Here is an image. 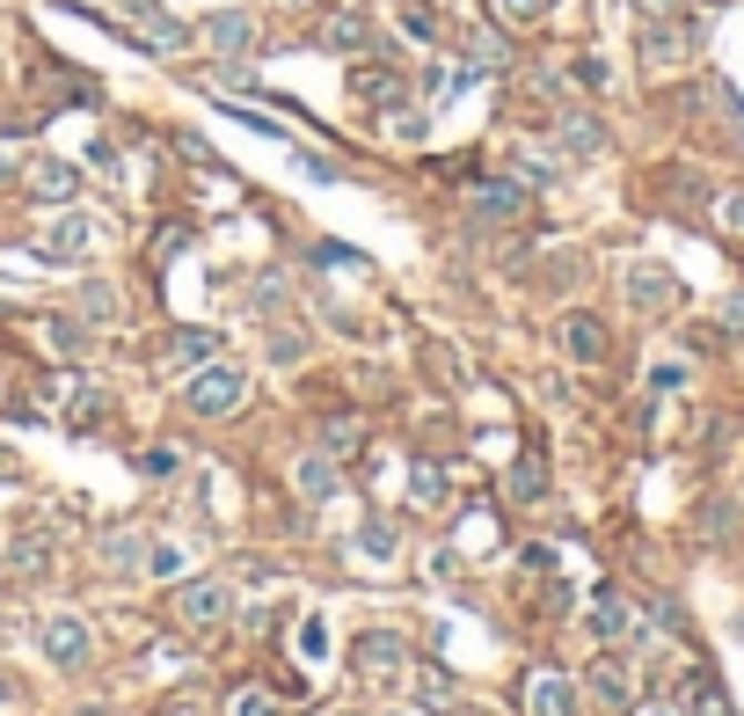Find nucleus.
<instances>
[{
    "label": "nucleus",
    "mask_w": 744,
    "mask_h": 716,
    "mask_svg": "<svg viewBox=\"0 0 744 716\" xmlns=\"http://www.w3.org/2000/svg\"><path fill=\"white\" fill-rule=\"evenodd\" d=\"M650 716H679V709H650Z\"/></svg>",
    "instance_id": "nucleus-26"
},
{
    "label": "nucleus",
    "mask_w": 744,
    "mask_h": 716,
    "mask_svg": "<svg viewBox=\"0 0 744 716\" xmlns=\"http://www.w3.org/2000/svg\"><path fill=\"white\" fill-rule=\"evenodd\" d=\"M497 16L503 22H540L548 16V0H497Z\"/></svg>",
    "instance_id": "nucleus-19"
},
{
    "label": "nucleus",
    "mask_w": 744,
    "mask_h": 716,
    "mask_svg": "<svg viewBox=\"0 0 744 716\" xmlns=\"http://www.w3.org/2000/svg\"><path fill=\"white\" fill-rule=\"evenodd\" d=\"M146 548H154V542H146V534H110V542H103V556L132 571V563H146Z\"/></svg>",
    "instance_id": "nucleus-14"
},
{
    "label": "nucleus",
    "mask_w": 744,
    "mask_h": 716,
    "mask_svg": "<svg viewBox=\"0 0 744 716\" xmlns=\"http://www.w3.org/2000/svg\"><path fill=\"white\" fill-rule=\"evenodd\" d=\"M95 242H103V228H95L88 212H73L67 228H52V234H44V256H88Z\"/></svg>",
    "instance_id": "nucleus-6"
},
{
    "label": "nucleus",
    "mask_w": 744,
    "mask_h": 716,
    "mask_svg": "<svg viewBox=\"0 0 744 716\" xmlns=\"http://www.w3.org/2000/svg\"><path fill=\"white\" fill-rule=\"evenodd\" d=\"M350 88L358 95H395V73H350Z\"/></svg>",
    "instance_id": "nucleus-21"
},
{
    "label": "nucleus",
    "mask_w": 744,
    "mask_h": 716,
    "mask_svg": "<svg viewBox=\"0 0 744 716\" xmlns=\"http://www.w3.org/2000/svg\"><path fill=\"white\" fill-rule=\"evenodd\" d=\"M628 300H635L642 315H658L664 300H672V279H664L658 263H635V271H628Z\"/></svg>",
    "instance_id": "nucleus-7"
},
{
    "label": "nucleus",
    "mask_w": 744,
    "mask_h": 716,
    "mask_svg": "<svg viewBox=\"0 0 744 716\" xmlns=\"http://www.w3.org/2000/svg\"><path fill=\"white\" fill-rule=\"evenodd\" d=\"M205 44H212V52H248V44H256V22H248V16H212L205 22Z\"/></svg>",
    "instance_id": "nucleus-8"
},
{
    "label": "nucleus",
    "mask_w": 744,
    "mask_h": 716,
    "mask_svg": "<svg viewBox=\"0 0 744 716\" xmlns=\"http://www.w3.org/2000/svg\"><path fill=\"white\" fill-rule=\"evenodd\" d=\"M234 716H271V709H263V702L248 695V702H234Z\"/></svg>",
    "instance_id": "nucleus-25"
},
{
    "label": "nucleus",
    "mask_w": 744,
    "mask_h": 716,
    "mask_svg": "<svg viewBox=\"0 0 744 716\" xmlns=\"http://www.w3.org/2000/svg\"><path fill=\"white\" fill-rule=\"evenodd\" d=\"M37 191L44 198H73V169L67 161H44V169H37Z\"/></svg>",
    "instance_id": "nucleus-16"
},
{
    "label": "nucleus",
    "mask_w": 744,
    "mask_h": 716,
    "mask_svg": "<svg viewBox=\"0 0 744 716\" xmlns=\"http://www.w3.org/2000/svg\"><path fill=\"white\" fill-rule=\"evenodd\" d=\"M175 614H183L191 629H220L226 614H234V585H220V577H205V585H183V593H175Z\"/></svg>",
    "instance_id": "nucleus-2"
},
{
    "label": "nucleus",
    "mask_w": 744,
    "mask_h": 716,
    "mask_svg": "<svg viewBox=\"0 0 744 716\" xmlns=\"http://www.w3.org/2000/svg\"><path fill=\"white\" fill-rule=\"evenodd\" d=\"M591 695H599V709H621V702H628V673H621V665H591Z\"/></svg>",
    "instance_id": "nucleus-13"
},
{
    "label": "nucleus",
    "mask_w": 744,
    "mask_h": 716,
    "mask_svg": "<svg viewBox=\"0 0 744 716\" xmlns=\"http://www.w3.org/2000/svg\"><path fill=\"white\" fill-rule=\"evenodd\" d=\"M401 658H409V644H401L395 629H373V636H358V644H350V665H358L365 680H380V673H395Z\"/></svg>",
    "instance_id": "nucleus-4"
},
{
    "label": "nucleus",
    "mask_w": 744,
    "mask_h": 716,
    "mask_svg": "<svg viewBox=\"0 0 744 716\" xmlns=\"http://www.w3.org/2000/svg\"><path fill=\"white\" fill-rule=\"evenodd\" d=\"M533 716H577V695H570V680H554V673H540L533 680Z\"/></svg>",
    "instance_id": "nucleus-9"
},
{
    "label": "nucleus",
    "mask_w": 744,
    "mask_h": 716,
    "mask_svg": "<svg viewBox=\"0 0 744 716\" xmlns=\"http://www.w3.org/2000/svg\"><path fill=\"white\" fill-rule=\"evenodd\" d=\"M139 468H146V475H169L175 468V446H146V461H139Z\"/></svg>",
    "instance_id": "nucleus-23"
},
{
    "label": "nucleus",
    "mask_w": 744,
    "mask_h": 716,
    "mask_svg": "<svg viewBox=\"0 0 744 716\" xmlns=\"http://www.w3.org/2000/svg\"><path fill=\"white\" fill-rule=\"evenodd\" d=\"M44 651H52L59 665H81V658H88V636H81V622H73V614H59V622H52V636H44Z\"/></svg>",
    "instance_id": "nucleus-11"
},
{
    "label": "nucleus",
    "mask_w": 744,
    "mask_h": 716,
    "mask_svg": "<svg viewBox=\"0 0 744 716\" xmlns=\"http://www.w3.org/2000/svg\"><path fill=\"white\" fill-rule=\"evenodd\" d=\"M621 622H628V607H621L613 593H599V599H591V629H599V636H621Z\"/></svg>",
    "instance_id": "nucleus-15"
},
{
    "label": "nucleus",
    "mask_w": 744,
    "mask_h": 716,
    "mask_svg": "<svg viewBox=\"0 0 744 716\" xmlns=\"http://www.w3.org/2000/svg\"><path fill=\"white\" fill-rule=\"evenodd\" d=\"M562 147H570V154H591V147H599V124L570 118V124H562Z\"/></svg>",
    "instance_id": "nucleus-17"
},
{
    "label": "nucleus",
    "mask_w": 744,
    "mask_h": 716,
    "mask_svg": "<svg viewBox=\"0 0 744 716\" xmlns=\"http://www.w3.org/2000/svg\"><path fill=\"white\" fill-rule=\"evenodd\" d=\"M723 228H737V234H744V191H737V198H730V205H723Z\"/></svg>",
    "instance_id": "nucleus-24"
},
{
    "label": "nucleus",
    "mask_w": 744,
    "mask_h": 716,
    "mask_svg": "<svg viewBox=\"0 0 744 716\" xmlns=\"http://www.w3.org/2000/svg\"><path fill=\"white\" fill-rule=\"evenodd\" d=\"M293 8H299V0H293Z\"/></svg>",
    "instance_id": "nucleus-29"
},
{
    "label": "nucleus",
    "mask_w": 744,
    "mask_h": 716,
    "mask_svg": "<svg viewBox=\"0 0 744 716\" xmlns=\"http://www.w3.org/2000/svg\"><path fill=\"white\" fill-rule=\"evenodd\" d=\"M387 716H401V709H387Z\"/></svg>",
    "instance_id": "nucleus-28"
},
{
    "label": "nucleus",
    "mask_w": 744,
    "mask_h": 716,
    "mask_svg": "<svg viewBox=\"0 0 744 716\" xmlns=\"http://www.w3.org/2000/svg\"><path fill=\"white\" fill-rule=\"evenodd\" d=\"M642 8H664V0H642Z\"/></svg>",
    "instance_id": "nucleus-27"
},
{
    "label": "nucleus",
    "mask_w": 744,
    "mask_h": 716,
    "mask_svg": "<svg viewBox=\"0 0 744 716\" xmlns=\"http://www.w3.org/2000/svg\"><path fill=\"white\" fill-rule=\"evenodd\" d=\"M519 212H526L519 183H475L468 191V220H482V228H503V220H519Z\"/></svg>",
    "instance_id": "nucleus-3"
},
{
    "label": "nucleus",
    "mask_w": 744,
    "mask_h": 716,
    "mask_svg": "<svg viewBox=\"0 0 744 716\" xmlns=\"http://www.w3.org/2000/svg\"><path fill=\"white\" fill-rule=\"evenodd\" d=\"M146 571H154V577H175V571H183V556H175V548H146Z\"/></svg>",
    "instance_id": "nucleus-22"
},
{
    "label": "nucleus",
    "mask_w": 744,
    "mask_h": 716,
    "mask_svg": "<svg viewBox=\"0 0 744 716\" xmlns=\"http://www.w3.org/2000/svg\"><path fill=\"white\" fill-rule=\"evenodd\" d=\"M562 351H570L577 366H599V359H607V330H599L591 315H570L562 322Z\"/></svg>",
    "instance_id": "nucleus-5"
},
{
    "label": "nucleus",
    "mask_w": 744,
    "mask_h": 716,
    "mask_svg": "<svg viewBox=\"0 0 744 716\" xmlns=\"http://www.w3.org/2000/svg\"><path fill=\"white\" fill-rule=\"evenodd\" d=\"M322 44H329V52H365L373 30H365L358 16H329V22H322Z\"/></svg>",
    "instance_id": "nucleus-12"
},
{
    "label": "nucleus",
    "mask_w": 744,
    "mask_h": 716,
    "mask_svg": "<svg viewBox=\"0 0 744 716\" xmlns=\"http://www.w3.org/2000/svg\"><path fill=\"white\" fill-rule=\"evenodd\" d=\"M242 395H248V373L242 366H212V373H197V381L183 387V410H191V417H234Z\"/></svg>",
    "instance_id": "nucleus-1"
},
{
    "label": "nucleus",
    "mask_w": 744,
    "mask_h": 716,
    "mask_svg": "<svg viewBox=\"0 0 744 716\" xmlns=\"http://www.w3.org/2000/svg\"><path fill=\"white\" fill-rule=\"evenodd\" d=\"M220 351V330H175L169 336V366H197V359H212Z\"/></svg>",
    "instance_id": "nucleus-10"
},
{
    "label": "nucleus",
    "mask_w": 744,
    "mask_h": 716,
    "mask_svg": "<svg viewBox=\"0 0 744 716\" xmlns=\"http://www.w3.org/2000/svg\"><path fill=\"white\" fill-rule=\"evenodd\" d=\"M329 483H336V475H329V461H307V468H299V490H307V497H322Z\"/></svg>",
    "instance_id": "nucleus-20"
},
{
    "label": "nucleus",
    "mask_w": 744,
    "mask_h": 716,
    "mask_svg": "<svg viewBox=\"0 0 744 716\" xmlns=\"http://www.w3.org/2000/svg\"><path fill=\"white\" fill-rule=\"evenodd\" d=\"M642 52L658 59V67H664V59H679V30H642Z\"/></svg>",
    "instance_id": "nucleus-18"
}]
</instances>
